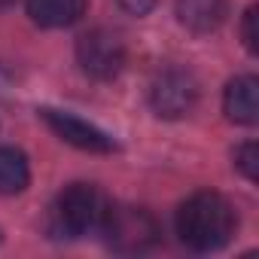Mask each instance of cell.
Listing matches in <instances>:
<instances>
[{
	"instance_id": "cell-1",
	"label": "cell",
	"mask_w": 259,
	"mask_h": 259,
	"mask_svg": "<svg viewBox=\"0 0 259 259\" xmlns=\"http://www.w3.org/2000/svg\"><path fill=\"white\" fill-rule=\"evenodd\" d=\"M235 226H238V217L232 204L213 189L192 192L177 207V235L195 253H210L226 247L235 235Z\"/></svg>"
},
{
	"instance_id": "cell-2",
	"label": "cell",
	"mask_w": 259,
	"mask_h": 259,
	"mask_svg": "<svg viewBox=\"0 0 259 259\" xmlns=\"http://www.w3.org/2000/svg\"><path fill=\"white\" fill-rule=\"evenodd\" d=\"M110 213L107 195L92 183H70L52 204V232L61 238H82L104 229Z\"/></svg>"
},
{
	"instance_id": "cell-3",
	"label": "cell",
	"mask_w": 259,
	"mask_h": 259,
	"mask_svg": "<svg viewBox=\"0 0 259 259\" xmlns=\"http://www.w3.org/2000/svg\"><path fill=\"white\" fill-rule=\"evenodd\" d=\"M101 235H107L110 247L122 250V253H141L150 250L159 241V223L153 220L150 210L144 207H113L107 213V223L101 229Z\"/></svg>"
},
{
	"instance_id": "cell-4",
	"label": "cell",
	"mask_w": 259,
	"mask_h": 259,
	"mask_svg": "<svg viewBox=\"0 0 259 259\" xmlns=\"http://www.w3.org/2000/svg\"><path fill=\"white\" fill-rule=\"evenodd\" d=\"M125 58H128V52H125L122 37L107 28H95V31L82 34L76 43V61H79L82 73L92 79H101V82L116 79L125 67Z\"/></svg>"
},
{
	"instance_id": "cell-5",
	"label": "cell",
	"mask_w": 259,
	"mask_h": 259,
	"mask_svg": "<svg viewBox=\"0 0 259 259\" xmlns=\"http://www.w3.org/2000/svg\"><path fill=\"white\" fill-rule=\"evenodd\" d=\"M198 104V79L183 67H168L150 82V107L162 119H183Z\"/></svg>"
},
{
	"instance_id": "cell-6",
	"label": "cell",
	"mask_w": 259,
	"mask_h": 259,
	"mask_svg": "<svg viewBox=\"0 0 259 259\" xmlns=\"http://www.w3.org/2000/svg\"><path fill=\"white\" fill-rule=\"evenodd\" d=\"M43 119L64 144H70L76 150H85V153H113L116 150V144L107 132H101L98 125H92V122H85L73 113L43 110Z\"/></svg>"
},
{
	"instance_id": "cell-7",
	"label": "cell",
	"mask_w": 259,
	"mask_h": 259,
	"mask_svg": "<svg viewBox=\"0 0 259 259\" xmlns=\"http://www.w3.org/2000/svg\"><path fill=\"white\" fill-rule=\"evenodd\" d=\"M223 110L238 125H253L259 119V82L250 73H241L229 79L223 92Z\"/></svg>"
},
{
	"instance_id": "cell-8",
	"label": "cell",
	"mask_w": 259,
	"mask_h": 259,
	"mask_svg": "<svg viewBox=\"0 0 259 259\" xmlns=\"http://www.w3.org/2000/svg\"><path fill=\"white\" fill-rule=\"evenodd\" d=\"M174 13L192 34H213L226 22V0H177Z\"/></svg>"
},
{
	"instance_id": "cell-9",
	"label": "cell",
	"mask_w": 259,
	"mask_h": 259,
	"mask_svg": "<svg viewBox=\"0 0 259 259\" xmlns=\"http://www.w3.org/2000/svg\"><path fill=\"white\" fill-rule=\"evenodd\" d=\"M85 13V0H28V16L40 28H70Z\"/></svg>"
},
{
	"instance_id": "cell-10",
	"label": "cell",
	"mask_w": 259,
	"mask_h": 259,
	"mask_svg": "<svg viewBox=\"0 0 259 259\" xmlns=\"http://www.w3.org/2000/svg\"><path fill=\"white\" fill-rule=\"evenodd\" d=\"M31 183L28 156L16 147H0V195H16Z\"/></svg>"
},
{
	"instance_id": "cell-11",
	"label": "cell",
	"mask_w": 259,
	"mask_h": 259,
	"mask_svg": "<svg viewBox=\"0 0 259 259\" xmlns=\"http://www.w3.org/2000/svg\"><path fill=\"white\" fill-rule=\"evenodd\" d=\"M235 168L247 177V180H256V162H259V147L253 144V141H247V144H241L238 150H235Z\"/></svg>"
},
{
	"instance_id": "cell-12",
	"label": "cell",
	"mask_w": 259,
	"mask_h": 259,
	"mask_svg": "<svg viewBox=\"0 0 259 259\" xmlns=\"http://www.w3.org/2000/svg\"><path fill=\"white\" fill-rule=\"evenodd\" d=\"M241 37H244V46H247V52L250 55H256L259 52V37H256V7H247V13H244V22H241Z\"/></svg>"
},
{
	"instance_id": "cell-13",
	"label": "cell",
	"mask_w": 259,
	"mask_h": 259,
	"mask_svg": "<svg viewBox=\"0 0 259 259\" xmlns=\"http://www.w3.org/2000/svg\"><path fill=\"white\" fill-rule=\"evenodd\" d=\"M119 4H122L125 13H132V16H147L156 7V0H119Z\"/></svg>"
},
{
	"instance_id": "cell-14",
	"label": "cell",
	"mask_w": 259,
	"mask_h": 259,
	"mask_svg": "<svg viewBox=\"0 0 259 259\" xmlns=\"http://www.w3.org/2000/svg\"><path fill=\"white\" fill-rule=\"evenodd\" d=\"M13 4V0H0V10H4V7H10Z\"/></svg>"
}]
</instances>
